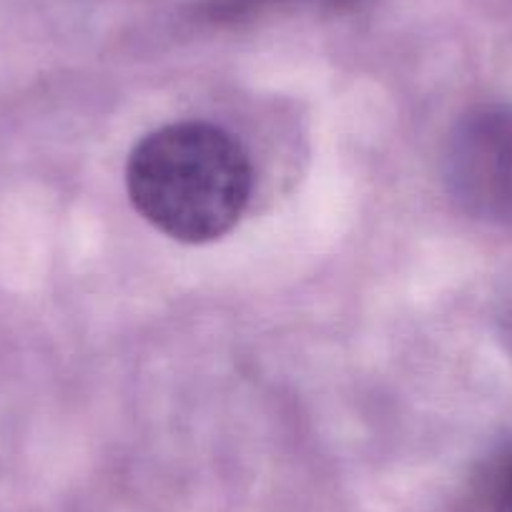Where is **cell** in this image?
<instances>
[{
    "mask_svg": "<svg viewBox=\"0 0 512 512\" xmlns=\"http://www.w3.org/2000/svg\"><path fill=\"white\" fill-rule=\"evenodd\" d=\"M249 156L221 126L181 121L134 146L126 189L154 229L181 244H209L229 234L251 199Z\"/></svg>",
    "mask_w": 512,
    "mask_h": 512,
    "instance_id": "cell-1",
    "label": "cell"
},
{
    "mask_svg": "<svg viewBox=\"0 0 512 512\" xmlns=\"http://www.w3.org/2000/svg\"><path fill=\"white\" fill-rule=\"evenodd\" d=\"M445 184L472 219L512 224V106L472 108L452 128Z\"/></svg>",
    "mask_w": 512,
    "mask_h": 512,
    "instance_id": "cell-2",
    "label": "cell"
},
{
    "mask_svg": "<svg viewBox=\"0 0 512 512\" xmlns=\"http://www.w3.org/2000/svg\"><path fill=\"white\" fill-rule=\"evenodd\" d=\"M480 492L487 512H512V450L487 467Z\"/></svg>",
    "mask_w": 512,
    "mask_h": 512,
    "instance_id": "cell-3",
    "label": "cell"
}]
</instances>
